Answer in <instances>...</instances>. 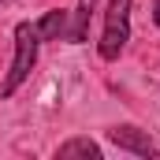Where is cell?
Masks as SVG:
<instances>
[{"label":"cell","instance_id":"6da1fadb","mask_svg":"<svg viewBox=\"0 0 160 160\" xmlns=\"http://www.w3.org/2000/svg\"><path fill=\"white\" fill-rule=\"evenodd\" d=\"M38 45H41V41H38V34H34V22H19V26H15L11 71H8V78L0 82V97H4V101L15 97V89L30 78V71H34V63H38Z\"/></svg>","mask_w":160,"mask_h":160},{"label":"cell","instance_id":"7a4b0ae2","mask_svg":"<svg viewBox=\"0 0 160 160\" xmlns=\"http://www.w3.org/2000/svg\"><path fill=\"white\" fill-rule=\"evenodd\" d=\"M130 8H134V0H108V8H104V34L97 41L101 60H116L127 48V41H130Z\"/></svg>","mask_w":160,"mask_h":160},{"label":"cell","instance_id":"3957f363","mask_svg":"<svg viewBox=\"0 0 160 160\" xmlns=\"http://www.w3.org/2000/svg\"><path fill=\"white\" fill-rule=\"evenodd\" d=\"M108 142L116 149H123V153H134V157H160L157 145L149 142V134L138 130V127H112L108 130Z\"/></svg>","mask_w":160,"mask_h":160},{"label":"cell","instance_id":"277c9868","mask_svg":"<svg viewBox=\"0 0 160 160\" xmlns=\"http://www.w3.org/2000/svg\"><path fill=\"white\" fill-rule=\"evenodd\" d=\"M67 30H71V15H67L63 8L45 11L38 22H34V34H38V41H63V38H67Z\"/></svg>","mask_w":160,"mask_h":160},{"label":"cell","instance_id":"5b68a950","mask_svg":"<svg viewBox=\"0 0 160 160\" xmlns=\"http://www.w3.org/2000/svg\"><path fill=\"white\" fill-rule=\"evenodd\" d=\"M101 160V145L93 142V138H67L60 149H56V160Z\"/></svg>","mask_w":160,"mask_h":160},{"label":"cell","instance_id":"8992f818","mask_svg":"<svg viewBox=\"0 0 160 160\" xmlns=\"http://www.w3.org/2000/svg\"><path fill=\"white\" fill-rule=\"evenodd\" d=\"M93 11H97V0H78V8H75V19H71V30H67V41H82L89 38V22H93Z\"/></svg>","mask_w":160,"mask_h":160},{"label":"cell","instance_id":"52a82bcc","mask_svg":"<svg viewBox=\"0 0 160 160\" xmlns=\"http://www.w3.org/2000/svg\"><path fill=\"white\" fill-rule=\"evenodd\" d=\"M153 22L160 26V0H153Z\"/></svg>","mask_w":160,"mask_h":160},{"label":"cell","instance_id":"ba28073f","mask_svg":"<svg viewBox=\"0 0 160 160\" xmlns=\"http://www.w3.org/2000/svg\"><path fill=\"white\" fill-rule=\"evenodd\" d=\"M0 4H4V0H0Z\"/></svg>","mask_w":160,"mask_h":160}]
</instances>
